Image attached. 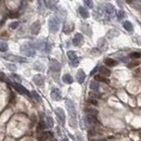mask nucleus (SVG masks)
Instances as JSON below:
<instances>
[{"label":"nucleus","instance_id":"12","mask_svg":"<svg viewBox=\"0 0 141 141\" xmlns=\"http://www.w3.org/2000/svg\"><path fill=\"white\" fill-rule=\"evenodd\" d=\"M84 121H85L86 125H93L97 123V117L95 114H87V116L85 117Z\"/></svg>","mask_w":141,"mask_h":141},{"label":"nucleus","instance_id":"41","mask_svg":"<svg viewBox=\"0 0 141 141\" xmlns=\"http://www.w3.org/2000/svg\"><path fill=\"white\" fill-rule=\"evenodd\" d=\"M7 67H8V69L10 70V71H15V70H16V67H15L13 64H7Z\"/></svg>","mask_w":141,"mask_h":141},{"label":"nucleus","instance_id":"45","mask_svg":"<svg viewBox=\"0 0 141 141\" xmlns=\"http://www.w3.org/2000/svg\"><path fill=\"white\" fill-rule=\"evenodd\" d=\"M97 70H98V67H96V69H95V70H93V71L91 72V75H93V74H95V73L97 72Z\"/></svg>","mask_w":141,"mask_h":141},{"label":"nucleus","instance_id":"31","mask_svg":"<svg viewBox=\"0 0 141 141\" xmlns=\"http://www.w3.org/2000/svg\"><path fill=\"white\" fill-rule=\"evenodd\" d=\"M47 127V125L44 123V122H39L38 126H37V131L40 132V131H44V129Z\"/></svg>","mask_w":141,"mask_h":141},{"label":"nucleus","instance_id":"28","mask_svg":"<svg viewBox=\"0 0 141 141\" xmlns=\"http://www.w3.org/2000/svg\"><path fill=\"white\" fill-rule=\"evenodd\" d=\"M62 80H63L65 84H72L73 82V77L70 74H65L63 77H62Z\"/></svg>","mask_w":141,"mask_h":141},{"label":"nucleus","instance_id":"2","mask_svg":"<svg viewBox=\"0 0 141 141\" xmlns=\"http://www.w3.org/2000/svg\"><path fill=\"white\" fill-rule=\"evenodd\" d=\"M34 47H35V49L43 50L45 52H50V50H51V44L48 43L46 39H39V40H37L34 44Z\"/></svg>","mask_w":141,"mask_h":141},{"label":"nucleus","instance_id":"33","mask_svg":"<svg viewBox=\"0 0 141 141\" xmlns=\"http://www.w3.org/2000/svg\"><path fill=\"white\" fill-rule=\"evenodd\" d=\"M116 16H117L118 20H123L125 16H126V13H125L123 10H119V11L116 13Z\"/></svg>","mask_w":141,"mask_h":141},{"label":"nucleus","instance_id":"29","mask_svg":"<svg viewBox=\"0 0 141 141\" xmlns=\"http://www.w3.org/2000/svg\"><path fill=\"white\" fill-rule=\"evenodd\" d=\"M118 32L117 30H115V29H111L110 32L107 33V37L109 38H114V37H116V36H118Z\"/></svg>","mask_w":141,"mask_h":141},{"label":"nucleus","instance_id":"22","mask_svg":"<svg viewBox=\"0 0 141 141\" xmlns=\"http://www.w3.org/2000/svg\"><path fill=\"white\" fill-rule=\"evenodd\" d=\"M123 26H124V28L127 30V32L129 33H132V30H134V26L132 24L129 22V21H125V22L123 23Z\"/></svg>","mask_w":141,"mask_h":141},{"label":"nucleus","instance_id":"17","mask_svg":"<svg viewBox=\"0 0 141 141\" xmlns=\"http://www.w3.org/2000/svg\"><path fill=\"white\" fill-rule=\"evenodd\" d=\"M104 8H105V13L109 15V16L112 18L114 15V13H115V8H114L112 4H110V3H106Z\"/></svg>","mask_w":141,"mask_h":141},{"label":"nucleus","instance_id":"1","mask_svg":"<svg viewBox=\"0 0 141 141\" xmlns=\"http://www.w3.org/2000/svg\"><path fill=\"white\" fill-rule=\"evenodd\" d=\"M21 52L23 54H25L26 56H35L36 54V50H35V47L33 44H29V43H25L21 46Z\"/></svg>","mask_w":141,"mask_h":141},{"label":"nucleus","instance_id":"35","mask_svg":"<svg viewBox=\"0 0 141 141\" xmlns=\"http://www.w3.org/2000/svg\"><path fill=\"white\" fill-rule=\"evenodd\" d=\"M82 1H84V3L86 4V7L90 8V9L93 8V1H92V0H82Z\"/></svg>","mask_w":141,"mask_h":141},{"label":"nucleus","instance_id":"20","mask_svg":"<svg viewBox=\"0 0 141 141\" xmlns=\"http://www.w3.org/2000/svg\"><path fill=\"white\" fill-rule=\"evenodd\" d=\"M78 12H79L80 16L82 19H88V18H89V12H88V10L85 9L84 7H79V8H78Z\"/></svg>","mask_w":141,"mask_h":141},{"label":"nucleus","instance_id":"15","mask_svg":"<svg viewBox=\"0 0 141 141\" xmlns=\"http://www.w3.org/2000/svg\"><path fill=\"white\" fill-rule=\"evenodd\" d=\"M82 40H84V38H82V35H81V34H79V33H77V34H75L74 38H73V45L76 46V47L80 46V45L82 44Z\"/></svg>","mask_w":141,"mask_h":141},{"label":"nucleus","instance_id":"18","mask_svg":"<svg viewBox=\"0 0 141 141\" xmlns=\"http://www.w3.org/2000/svg\"><path fill=\"white\" fill-rule=\"evenodd\" d=\"M46 7L50 10H55L56 9V0H45Z\"/></svg>","mask_w":141,"mask_h":141},{"label":"nucleus","instance_id":"5","mask_svg":"<svg viewBox=\"0 0 141 141\" xmlns=\"http://www.w3.org/2000/svg\"><path fill=\"white\" fill-rule=\"evenodd\" d=\"M12 86H13V88L18 92L21 93V95H25V96H27V97H32V95L28 92V90L26 89V88H24L22 85H20L19 82H12Z\"/></svg>","mask_w":141,"mask_h":141},{"label":"nucleus","instance_id":"43","mask_svg":"<svg viewBox=\"0 0 141 141\" xmlns=\"http://www.w3.org/2000/svg\"><path fill=\"white\" fill-rule=\"evenodd\" d=\"M0 80H6V76L2 73H0Z\"/></svg>","mask_w":141,"mask_h":141},{"label":"nucleus","instance_id":"4","mask_svg":"<svg viewBox=\"0 0 141 141\" xmlns=\"http://www.w3.org/2000/svg\"><path fill=\"white\" fill-rule=\"evenodd\" d=\"M60 27V19H58L56 16H52L49 20V30L52 34H55L59 30Z\"/></svg>","mask_w":141,"mask_h":141},{"label":"nucleus","instance_id":"40","mask_svg":"<svg viewBox=\"0 0 141 141\" xmlns=\"http://www.w3.org/2000/svg\"><path fill=\"white\" fill-rule=\"evenodd\" d=\"M12 78L14 80H16V82H21L22 80H21V77L20 76H18L16 74H12Z\"/></svg>","mask_w":141,"mask_h":141},{"label":"nucleus","instance_id":"42","mask_svg":"<svg viewBox=\"0 0 141 141\" xmlns=\"http://www.w3.org/2000/svg\"><path fill=\"white\" fill-rule=\"evenodd\" d=\"M88 103H91V104H93V105H97L98 104V102L95 100V99H89V100H88Z\"/></svg>","mask_w":141,"mask_h":141},{"label":"nucleus","instance_id":"8","mask_svg":"<svg viewBox=\"0 0 141 141\" xmlns=\"http://www.w3.org/2000/svg\"><path fill=\"white\" fill-rule=\"evenodd\" d=\"M55 114H56V116H58L59 123L62 125V126H64V124H65V113H64V111L61 107H56Z\"/></svg>","mask_w":141,"mask_h":141},{"label":"nucleus","instance_id":"27","mask_svg":"<svg viewBox=\"0 0 141 141\" xmlns=\"http://www.w3.org/2000/svg\"><path fill=\"white\" fill-rule=\"evenodd\" d=\"M95 79L97 80V81H102V82H105V84H109L110 82V80L107 79V78H105L103 75H96L95 76Z\"/></svg>","mask_w":141,"mask_h":141},{"label":"nucleus","instance_id":"30","mask_svg":"<svg viewBox=\"0 0 141 141\" xmlns=\"http://www.w3.org/2000/svg\"><path fill=\"white\" fill-rule=\"evenodd\" d=\"M6 51H8V44L0 41V52H6Z\"/></svg>","mask_w":141,"mask_h":141},{"label":"nucleus","instance_id":"23","mask_svg":"<svg viewBox=\"0 0 141 141\" xmlns=\"http://www.w3.org/2000/svg\"><path fill=\"white\" fill-rule=\"evenodd\" d=\"M99 72H100V74L103 75V76H110V75H111V71H110L107 67H105V66L99 67Z\"/></svg>","mask_w":141,"mask_h":141},{"label":"nucleus","instance_id":"9","mask_svg":"<svg viewBox=\"0 0 141 141\" xmlns=\"http://www.w3.org/2000/svg\"><path fill=\"white\" fill-rule=\"evenodd\" d=\"M51 138H53V135H52L50 131H40L37 136L38 141H46V140H49Z\"/></svg>","mask_w":141,"mask_h":141},{"label":"nucleus","instance_id":"21","mask_svg":"<svg viewBox=\"0 0 141 141\" xmlns=\"http://www.w3.org/2000/svg\"><path fill=\"white\" fill-rule=\"evenodd\" d=\"M73 29H74V24H73V23H67V24L64 25L63 32H64V34H70Z\"/></svg>","mask_w":141,"mask_h":141},{"label":"nucleus","instance_id":"10","mask_svg":"<svg viewBox=\"0 0 141 141\" xmlns=\"http://www.w3.org/2000/svg\"><path fill=\"white\" fill-rule=\"evenodd\" d=\"M49 67L52 72H60L61 70V63L56 60H51L49 63Z\"/></svg>","mask_w":141,"mask_h":141},{"label":"nucleus","instance_id":"13","mask_svg":"<svg viewBox=\"0 0 141 141\" xmlns=\"http://www.w3.org/2000/svg\"><path fill=\"white\" fill-rule=\"evenodd\" d=\"M39 30H40V22L39 21H36L30 26V33L33 35H37L39 33Z\"/></svg>","mask_w":141,"mask_h":141},{"label":"nucleus","instance_id":"11","mask_svg":"<svg viewBox=\"0 0 141 141\" xmlns=\"http://www.w3.org/2000/svg\"><path fill=\"white\" fill-rule=\"evenodd\" d=\"M33 81H34L37 86L41 87V86H44V84H45V77L41 75V74H37V75H35V76L33 77Z\"/></svg>","mask_w":141,"mask_h":141},{"label":"nucleus","instance_id":"48","mask_svg":"<svg viewBox=\"0 0 141 141\" xmlns=\"http://www.w3.org/2000/svg\"><path fill=\"white\" fill-rule=\"evenodd\" d=\"M64 141H69V140H67V139H65V140H64Z\"/></svg>","mask_w":141,"mask_h":141},{"label":"nucleus","instance_id":"19","mask_svg":"<svg viewBox=\"0 0 141 141\" xmlns=\"http://www.w3.org/2000/svg\"><path fill=\"white\" fill-rule=\"evenodd\" d=\"M98 48L100 49V50H102V51L106 50L107 44H106V40L104 39V38H100V39L98 40Z\"/></svg>","mask_w":141,"mask_h":141},{"label":"nucleus","instance_id":"14","mask_svg":"<svg viewBox=\"0 0 141 141\" xmlns=\"http://www.w3.org/2000/svg\"><path fill=\"white\" fill-rule=\"evenodd\" d=\"M51 98L53 99V100H55V101L61 100L62 96H61V91H60V89H58V88H53V89L51 90Z\"/></svg>","mask_w":141,"mask_h":141},{"label":"nucleus","instance_id":"6","mask_svg":"<svg viewBox=\"0 0 141 141\" xmlns=\"http://www.w3.org/2000/svg\"><path fill=\"white\" fill-rule=\"evenodd\" d=\"M67 58H69L72 66H77L78 63H79L78 56L76 54V52H74V51H67Z\"/></svg>","mask_w":141,"mask_h":141},{"label":"nucleus","instance_id":"46","mask_svg":"<svg viewBox=\"0 0 141 141\" xmlns=\"http://www.w3.org/2000/svg\"><path fill=\"white\" fill-rule=\"evenodd\" d=\"M92 141H105L104 139H95V140H92Z\"/></svg>","mask_w":141,"mask_h":141},{"label":"nucleus","instance_id":"36","mask_svg":"<svg viewBox=\"0 0 141 141\" xmlns=\"http://www.w3.org/2000/svg\"><path fill=\"white\" fill-rule=\"evenodd\" d=\"M140 56H141L140 52H132V53L129 54V58H131V59H138Z\"/></svg>","mask_w":141,"mask_h":141},{"label":"nucleus","instance_id":"44","mask_svg":"<svg viewBox=\"0 0 141 141\" xmlns=\"http://www.w3.org/2000/svg\"><path fill=\"white\" fill-rule=\"evenodd\" d=\"M19 16V14L16 13V14H11V15H10V18H18Z\"/></svg>","mask_w":141,"mask_h":141},{"label":"nucleus","instance_id":"26","mask_svg":"<svg viewBox=\"0 0 141 141\" xmlns=\"http://www.w3.org/2000/svg\"><path fill=\"white\" fill-rule=\"evenodd\" d=\"M89 87H90V89L93 90V91H98L99 88H100V86H99V82H97V80L91 81L90 85H89Z\"/></svg>","mask_w":141,"mask_h":141},{"label":"nucleus","instance_id":"32","mask_svg":"<svg viewBox=\"0 0 141 141\" xmlns=\"http://www.w3.org/2000/svg\"><path fill=\"white\" fill-rule=\"evenodd\" d=\"M46 121H47V123H46V125L48 127H53V119H52L50 116H47V118H46Z\"/></svg>","mask_w":141,"mask_h":141},{"label":"nucleus","instance_id":"16","mask_svg":"<svg viewBox=\"0 0 141 141\" xmlns=\"http://www.w3.org/2000/svg\"><path fill=\"white\" fill-rule=\"evenodd\" d=\"M76 79H77V81L79 82V84H82L84 81H85L86 74H85V72H84L82 70H78L77 74H76Z\"/></svg>","mask_w":141,"mask_h":141},{"label":"nucleus","instance_id":"24","mask_svg":"<svg viewBox=\"0 0 141 141\" xmlns=\"http://www.w3.org/2000/svg\"><path fill=\"white\" fill-rule=\"evenodd\" d=\"M80 28H81L88 36H91V28H90V26L88 25V24H82V25L80 26Z\"/></svg>","mask_w":141,"mask_h":141},{"label":"nucleus","instance_id":"37","mask_svg":"<svg viewBox=\"0 0 141 141\" xmlns=\"http://www.w3.org/2000/svg\"><path fill=\"white\" fill-rule=\"evenodd\" d=\"M35 70H38V71H43L44 70V66L40 62H36L35 63Z\"/></svg>","mask_w":141,"mask_h":141},{"label":"nucleus","instance_id":"47","mask_svg":"<svg viewBox=\"0 0 141 141\" xmlns=\"http://www.w3.org/2000/svg\"><path fill=\"white\" fill-rule=\"evenodd\" d=\"M127 1H128V2H132V0H127Z\"/></svg>","mask_w":141,"mask_h":141},{"label":"nucleus","instance_id":"38","mask_svg":"<svg viewBox=\"0 0 141 141\" xmlns=\"http://www.w3.org/2000/svg\"><path fill=\"white\" fill-rule=\"evenodd\" d=\"M19 25H20V22H16V21H15V22H12L11 24L9 25V27L12 28V29H15V28L19 27Z\"/></svg>","mask_w":141,"mask_h":141},{"label":"nucleus","instance_id":"25","mask_svg":"<svg viewBox=\"0 0 141 141\" xmlns=\"http://www.w3.org/2000/svg\"><path fill=\"white\" fill-rule=\"evenodd\" d=\"M104 63H105V65H107V66H115L116 64H117V62L115 61V60H113V59H110V58H107V59H105L104 60Z\"/></svg>","mask_w":141,"mask_h":141},{"label":"nucleus","instance_id":"34","mask_svg":"<svg viewBox=\"0 0 141 141\" xmlns=\"http://www.w3.org/2000/svg\"><path fill=\"white\" fill-rule=\"evenodd\" d=\"M32 97H33V98H34L35 100L37 101L38 103H40V102H41V98H40V96H39V95H38V93L36 92V91H33V92H32Z\"/></svg>","mask_w":141,"mask_h":141},{"label":"nucleus","instance_id":"7","mask_svg":"<svg viewBox=\"0 0 141 141\" xmlns=\"http://www.w3.org/2000/svg\"><path fill=\"white\" fill-rule=\"evenodd\" d=\"M2 58H4L6 60L12 61V62H19V63H25L27 62L25 58H22V56H18V55H13V54H8V55H3Z\"/></svg>","mask_w":141,"mask_h":141},{"label":"nucleus","instance_id":"39","mask_svg":"<svg viewBox=\"0 0 141 141\" xmlns=\"http://www.w3.org/2000/svg\"><path fill=\"white\" fill-rule=\"evenodd\" d=\"M139 65V62L138 61H134V62H130V63H128V67L129 69H132V67H135V66H138Z\"/></svg>","mask_w":141,"mask_h":141},{"label":"nucleus","instance_id":"3","mask_svg":"<svg viewBox=\"0 0 141 141\" xmlns=\"http://www.w3.org/2000/svg\"><path fill=\"white\" fill-rule=\"evenodd\" d=\"M65 105H66V109H67V112H69L70 116L72 118V123H73V121H75V118H76V107H75V104H74V102H73L72 100L67 99L66 102H65Z\"/></svg>","mask_w":141,"mask_h":141}]
</instances>
